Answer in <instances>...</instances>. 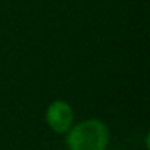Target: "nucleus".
Here are the masks:
<instances>
[{
  "label": "nucleus",
  "mask_w": 150,
  "mask_h": 150,
  "mask_svg": "<svg viewBox=\"0 0 150 150\" xmlns=\"http://www.w3.org/2000/svg\"><path fill=\"white\" fill-rule=\"evenodd\" d=\"M109 140L108 125L97 118H88L69 128L65 143L69 150H106Z\"/></svg>",
  "instance_id": "obj_1"
},
{
  "label": "nucleus",
  "mask_w": 150,
  "mask_h": 150,
  "mask_svg": "<svg viewBox=\"0 0 150 150\" xmlns=\"http://www.w3.org/2000/svg\"><path fill=\"white\" fill-rule=\"evenodd\" d=\"M44 119L53 132L66 134L74 125V109L65 100H53L46 109Z\"/></svg>",
  "instance_id": "obj_2"
}]
</instances>
